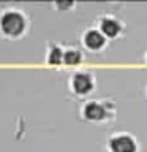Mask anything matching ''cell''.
Instances as JSON below:
<instances>
[{
    "label": "cell",
    "instance_id": "cell-6",
    "mask_svg": "<svg viewBox=\"0 0 147 152\" xmlns=\"http://www.w3.org/2000/svg\"><path fill=\"white\" fill-rule=\"evenodd\" d=\"M95 26L100 28V32H101L108 40H119V38H122L127 32V24L119 16L109 14V13L100 14L97 18V21H95Z\"/></svg>",
    "mask_w": 147,
    "mask_h": 152
},
{
    "label": "cell",
    "instance_id": "cell-11",
    "mask_svg": "<svg viewBox=\"0 0 147 152\" xmlns=\"http://www.w3.org/2000/svg\"><path fill=\"white\" fill-rule=\"evenodd\" d=\"M146 98H147V86H146Z\"/></svg>",
    "mask_w": 147,
    "mask_h": 152
},
{
    "label": "cell",
    "instance_id": "cell-7",
    "mask_svg": "<svg viewBox=\"0 0 147 152\" xmlns=\"http://www.w3.org/2000/svg\"><path fill=\"white\" fill-rule=\"evenodd\" d=\"M63 59H65V46L55 41H47L44 52V64L47 66L60 68V66H63Z\"/></svg>",
    "mask_w": 147,
    "mask_h": 152
},
{
    "label": "cell",
    "instance_id": "cell-10",
    "mask_svg": "<svg viewBox=\"0 0 147 152\" xmlns=\"http://www.w3.org/2000/svg\"><path fill=\"white\" fill-rule=\"evenodd\" d=\"M144 62H146V65H147V51L144 52Z\"/></svg>",
    "mask_w": 147,
    "mask_h": 152
},
{
    "label": "cell",
    "instance_id": "cell-3",
    "mask_svg": "<svg viewBox=\"0 0 147 152\" xmlns=\"http://www.w3.org/2000/svg\"><path fill=\"white\" fill-rule=\"evenodd\" d=\"M66 87L76 98H85L97 89V76L92 70H76L68 76Z\"/></svg>",
    "mask_w": 147,
    "mask_h": 152
},
{
    "label": "cell",
    "instance_id": "cell-1",
    "mask_svg": "<svg viewBox=\"0 0 147 152\" xmlns=\"http://www.w3.org/2000/svg\"><path fill=\"white\" fill-rule=\"evenodd\" d=\"M119 114L117 102L114 97L87 98L82 100L78 108V117L82 122L103 127L116 122Z\"/></svg>",
    "mask_w": 147,
    "mask_h": 152
},
{
    "label": "cell",
    "instance_id": "cell-4",
    "mask_svg": "<svg viewBox=\"0 0 147 152\" xmlns=\"http://www.w3.org/2000/svg\"><path fill=\"white\" fill-rule=\"evenodd\" d=\"M106 151L108 152H139L141 146L136 135L130 132H112L106 140Z\"/></svg>",
    "mask_w": 147,
    "mask_h": 152
},
{
    "label": "cell",
    "instance_id": "cell-5",
    "mask_svg": "<svg viewBox=\"0 0 147 152\" xmlns=\"http://www.w3.org/2000/svg\"><path fill=\"white\" fill-rule=\"evenodd\" d=\"M79 41L82 49L93 52V54H100L108 48L109 40L100 32V28L97 26H87L84 27L79 33Z\"/></svg>",
    "mask_w": 147,
    "mask_h": 152
},
{
    "label": "cell",
    "instance_id": "cell-2",
    "mask_svg": "<svg viewBox=\"0 0 147 152\" xmlns=\"http://www.w3.org/2000/svg\"><path fill=\"white\" fill-rule=\"evenodd\" d=\"M32 27V19L25 10L19 7L0 8V38L8 41H17L27 37Z\"/></svg>",
    "mask_w": 147,
    "mask_h": 152
},
{
    "label": "cell",
    "instance_id": "cell-9",
    "mask_svg": "<svg viewBox=\"0 0 147 152\" xmlns=\"http://www.w3.org/2000/svg\"><path fill=\"white\" fill-rule=\"evenodd\" d=\"M76 2H73V0H59V2H54L52 3V7H54L57 11L60 13H70L73 11V10L76 8Z\"/></svg>",
    "mask_w": 147,
    "mask_h": 152
},
{
    "label": "cell",
    "instance_id": "cell-8",
    "mask_svg": "<svg viewBox=\"0 0 147 152\" xmlns=\"http://www.w3.org/2000/svg\"><path fill=\"white\" fill-rule=\"evenodd\" d=\"M82 60H84L82 48H78V46H65L63 66H76V65L82 64Z\"/></svg>",
    "mask_w": 147,
    "mask_h": 152
}]
</instances>
